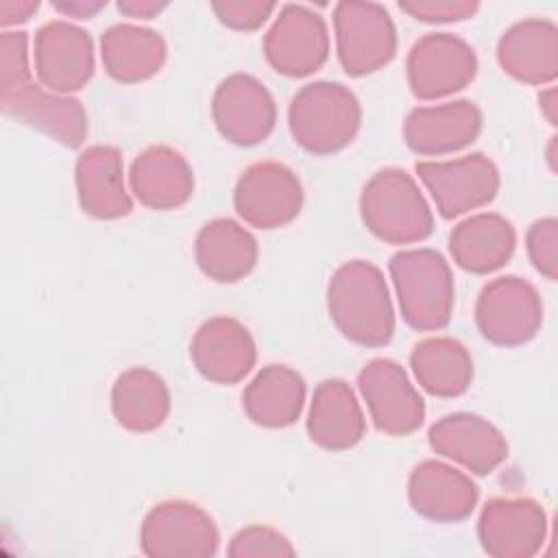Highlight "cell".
I'll return each instance as SVG.
<instances>
[{
	"label": "cell",
	"instance_id": "1f68e13d",
	"mask_svg": "<svg viewBox=\"0 0 558 558\" xmlns=\"http://www.w3.org/2000/svg\"><path fill=\"white\" fill-rule=\"evenodd\" d=\"M527 255L534 268L549 281L558 279V220L541 218L536 220L525 235Z\"/></svg>",
	"mask_w": 558,
	"mask_h": 558
},
{
	"label": "cell",
	"instance_id": "8d00e7d4",
	"mask_svg": "<svg viewBox=\"0 0 558 558\" xmlns=\"http://www.w3.org/2000/svg\"><path fill=\"white\" fill-rule=\"evenodd\" d=\"M168 7V2H157V0H122L118 2V11L126 17H140V20H150L157 13H161Z\"/></svg>",
	"mask_w": 558,
	"mask_h": 558
},
{
	"label": "cell",
	"instance_id": "30bf717a",
	"mask_svg": "<svg viewBox=\"0 0 558 558\" xmlns=\"http://www.w3.org/2000/svg\"><path fill=\"white\" fill-rule=\"evenodd\" d=\"M264 57L272 70L290 78L320 70L329 57V31L323 15L305 4H283L264 35Z\"/></svg>",
	"mask_w": 558,
	"mask_h": 558
},
{
	"label": "cell",
	"instance_id": "d6a6232c",
	"mask_svg": "<svg viewBox=\"0 0 558 558\" xmlns=\"http://www.w3.org/2000/svg\"><path fill=\"white\" fill-rule=\"evenodd\" d=\"M399 9L425 24H449L462 22L477 13L480 2L475 0H401Z\"/></svg>",
	"mask_w": 558,
	"mask_h": 558
},
{
	"label": "cell",
	"instance_id": "5b68a950",
	"mask_svg": "<svg viewBox=\"0 0 558 558\" xmlns=\"http://www.w3.org/2000/svg\"><path fill=\"white\" fill-rule=\"evenodd\" d=\"M403 320L416 331L447 327L453 312V275L434 248H408L388 264Z\"/></svg>",
	"mask_w": 558,
	"mask_h": 558
},
{
	"label": "cell",
	"instance_id": "cb8c5ba5",
	"mask_svg": "<svg viewBox=\"0 0 558 558\" xmlns=\"http://www.w3.org/2000/svg\"><path fill=\"white\" fill-rule=\"evenodd\" d=\"M312 442L327 451L355 447L366 434V418L353 388L344 379H325L316 386L307 414Z\"/></svg>",
	"mask_w": 558,
	"mask_h": 558
},
{
	"label": "cell",
	"instance_id": "52a82bcc",
	"mask_svg": "<svg viewBox=\"0 0 558 558\" xmlns=\"http://www.w3.org/2000/svg\"><path fill=\"white\" fill-rule=\"evenodd\" d=\"M218 545L214 519L187 499L159 501L140 527V547L150 558H211Z\"/></svg>",
	"mask_w": 558,
	"mask_h": 558
},
{
	"label": "cell",
	"instance_id": "83f0119b",
	"mask_svg": "<svg viewBox=\"0 0 558 558\" xmlns=\"http://www.w3.org/2000/svg\"><path fill=\"white\" fill-rule=\"evenodd\" d=\"M305 403L303 377L286 364L264 366L244 388L242 408L246 416L262 427H288L292 425Z\"/></svg>",
	"mask_w": 558,
	"mask_h": 558
},
{
	"label": "cell",
	"instance_id": "f546056e",
	"mask_svg": "<svg viewBox=\"0 0 558 558\" xmlns=\"http://www.w3.org/2000/svg\"><path fill=\"white\" fill-rule=\"evenodd\" d=\"M410 366L418 386L442 399L466 392L473 379V360L466 347L449 336L421 340L410 353Z\"/></svg>",
	"mask_w": 558,
	"mask_h": 558
},
{
	"label": "cell",
	"instance_id": "7402d4cb",
	"mask_svg": "<svg viewBox=\"0 0 558 558\" xmlns=\"http://www.w3.org/2000/svg\"><path fill=\"white\" fill-rule=\"evenodd\" d=\"M501 70L527 85H551L558 76V28L551 20L527 17L512 24L497 44Z\"/></svg>",
	"mask_w": 558,
	"mask_h": 558
},
{
	"label": "cell",
	"instance_id": "7a4b0ae2",
	"mask_svg": "<svg viewBox=\"0 0 558 558\" xmlns=\"http://www.w3.org/2000/svg\"><path fill=\"white\" fill-rule=\"evenodd\" d=\"M327 310L338 331L360 347H384L395 333V310L384 272L364 259L336 268L327 283Z\"/></svg>",
	"mask_w": 558,
	"mask_h": 558
},
{
	"label": "cell",
	"instance_id": "f1b7e54d",
	"mask_svg": "<svg viewBox=\"0 0 558 558\" xmlns=\"http://www.w3.org/2000/svg\"><path fill=\"white\" fill-rule=\"evenodd\" d=\"M111 412L129 432H155L170 414V390L163 377L146 366L120 373L111 388Z\"/></svg>",
	"mask_w": 558,
	"mask_h": 558
},
{
	"label": "cell",
	"instance_id": "9c48e42d",
	"mask_svg": "<svg viewBox=\"0 0 558 558\" xmlns=\"http://www.w3.org/2000/svg\"><path fill=\"white\" fill-rule=\"evenodd\" d=\"M408 85L421 100H438L464 89L477 74L469 41L451 33H427L414 41L405 61Z\"/></svg>",
	"mask_w": 558,
	"mask_h": 558
},
{
	"label": "cell",
	"instance_id": "ffe728a7",
	"mask_svg": "<svg viewBox=\"0 0 558 558\" xmlns=\"http://www.w3.org/2000/svg\"><path fill=\"white\" fill-rule=\"evenodd\" d=\"M482 131V111L471 100L416 107L403 122V137L410 150L425 157H440L466 148Z\"/></svg>",
	"mask_w": 558,
	"mask_h": 558
},
{
	"label": "cell",
	"instance_id": "3957f363",
	"mask_svg": "<svg viewBox=\"0 0 558 558\" xmlns=\"http://www.w3.org/2000/svg\"><path fill=\"white\" fill-rule=\"evenodd\" d=\"M362 124L357 96L333 81L301 87L288 107V126L294 142L312 155H333L347 148Z\"/></svg>",
	"mask_w": 558,
	"mask_h": 558
},
{
	"label": "cell",
	"instance_id": "8fae6325",
	"mask_svg": "<svg viewBox=\"0 0 558 558\" xmlns=\"http://www.w3.org/2000/svg\"><path fill=\"white\" fill-rule=\"evenodd\" d=\"M303 185L292 168L279 161L251 163L233 190L238 216L257 229L290 225L303 207Z\"/></svg>",
	"mask_w": 558,
	"mask_h": 558
},
{
	"label": "cell",
	"instance_id": "e0dca14e",
	"mask_svg": "<svg viewBox=\"0 0 558 558\" xmlns=\"http://www.w3.org/2000/svg\"><path fill=\"white\" fill-rule=\"evenodd\" d=\"M190 357L205 379L229 386L253 371L257 349L251 331L238 318L214 316L196 329Z\"/></svg>",
	"mask_w": 558,
	"mask_h": 558
},
{
	"label": "cell",
	"instance_id": "d4e9b609",
	"mask_svg": "<svg viewBox=\"0 0 558 558\" xmlns=\"http://www.w3.org/2000/svg\"><path fill=\"white\" fill-rule=\"evenodd\" d=\"M517 233L510 220L501 214L482 211L458 222L449 235L453 262L473 275L499 270L512 257Z\"/></svg>",
	"mask_w": 558,
	"mask_h": 558
},
{
	"label": "cell",
	"instance_id": "484cf974",
	"mask_svg": "<svg viewBox=\"0 0 558 558\" xmlns=\"http://www.w3.org/2000/svg\"><path fill=\"white\" fill-rule=\"evenodd\" d=\"M255 235L231 218H214L196 235L194 257L198 268L218 283L244 279L257 264Z\"/></svg>",
	"mask_w": 558,
	"mask_h": 558
},
{
	"label": "cell",
	"instance_id": "6da1fadb",
	"mask_svg": "<svg viewBox=\"0 0 558 558\" xmlns=\"http://www.w3.org/2000/svg\"><path fill=\"white\" fill-rule=\"evenodd\" d=\"M0 107L9 118L68 148H78L87 137V113L81 100L33 83L24 31L0 35Z\"/></svg>",
	"mask_w": 558,
	"mask_h": 558
},
{
	"label": "cell",
	"instance_id": "ba28073f",
	"mask_svg": "<svg viewBox=\"0 0 558 558\" xmlns=\"http://www.w3.org/2000/svg\"><path fill=\"white\" fill-rule=\"evenodd\" d=\"M475 325L497 347H521L530 342L543 325L538 290L517 275L488 281L475 301Z\"/></svg>",
	"mask_w": 558,
	"mask_h": 558
},
{
	"label": "cell",
	"instance_id": "9a60e30c",
	"mask_svg": "<svg viewBox=\"0 0 558 558\" xmlns=\"http://www.w3.org/2000/svg\"><path fill=\"white\" fill-rule=\"evenodd\" d=\"M39 83L57 94H72L94 76V41L87 31L65 20L37 28L33 44Z\"/></svg>",
	"mask_w": 558,
	"mask_h": 558
},
{
	"label": "cell",
	"instance_id": "8992f818",
	"mask_svg": "<svg viewBox=\"0 0 558 558\" xmlns=\"http://www.w3.org/2000/svg\"><path fill=\"white\" fill-rule=\"evenodd\" d=\"M336 52L349 76L377 72L397 52V28L384 4L342 0L333 7Z\"/></svg>",
	"mask_w": 558,
	"mask_h": 558
},
{
	"label": "cell",
	"instance_id": "4dcf8cb0",
	"mask_svg": "<svg viewBox=\"0 0 558 558\" xmlns=\"http://www.w3.org/2000/svg\"><path fill=\"white\" fill-rule=\"evenodd\" d=\"M227 554L231 558H292L296 549L281 532L268 525H246L231 538Z\"/></svg>",
	"mask_w": 558,
	"mask_h": 558
},
{
	"label": "cell",
	"instance_id": "2e32d148",
	"mask_svg": "<svg viewBox=\"0 0 558 558\" xmlns=\"http://www.w3.org/2000/svg\"><path fill=\"white\" fill-rule=\"evenodd\" d=\"M211 116L225 140L238 146H255L272 133L277 107L262 81L238 72L216 87Z\"/></svg>",
	"mask_w": 558,
	"mask_h": 558
},
{
	"label": "cell",
	"instance_id": "5bb4252c",
	"mask_svg": "<svg viewBox=\"0 0 558 558\" xmlns=\"http://www.w3.org/2000/svg\"><path fill=\"white\" fill-rule=\"evenodd\" d=\"M477 538L488 556L532 558L547 538V514L532 497H493L480 512Z\"/></svg>",
	"mask_w": 558,
	"mask_h": 558
},
{
	"label": "cell",
	"instance_id": "d6986e66",
	"mask_svg": "<svg viewBox=\"0 0 558 558\" xmlns=\"http://www.w3.org/2000/svg\"><path fill=\"white\" fill-rule=\"evenodd\" d=\"M408 499L414 512L436 523H458L477 506V484L440 460L418 462L408 477Z\"/></svg>",
	"mask_w": 558,
	"mask_h": 558
},
{
	"label": "cell",
	"instance_id": "836d02e7",
	"mask_svg": "<svg viewBox=\"0 0 558 558\" xmlns=\"http://www.w3.org/2000/svg\"><path fill=\"white\" fill-rule=\"evenodd\" d=\"M211 9L225 26L233 31H255L272 15L277 4L264 0H222L211 2Z\"/></svg>",
	"mask_w": 558,
	"mask_h": 558
},
{
	"label": "cell",
	"instance_id": "d590c367",
	"mask_svg": "<svg viewBox=\"0 0 558 558\" xmlns=\"http://www.w3.org/2000/svg\"><path fill=\"white\" fill-rule=\"evenodd\" d=\"M107 7V0H63V2H52V9L59 11L65 17H76V20H89L98 11Z\"/></svg>",
	"mask_w": 558,
	"mask_h": 558
},
{
	"label": "cell",
	"instance_id": "44dd1931",
	"mask_svg": "<svg viewBox=\"0 0 558 558\" xmlns=\"http://www.w3.org/2000/svg\"><path fill=\"white\" fill-rule=\"evenodd\" d=\"M81 209L98 220H118L131 214L133 201L124 187L122 153L109 144L85 148L74 168Z\"/></svg>",
	"mask_w": 558,
	"mask_h": 558
},
{
	"label": "cell",
	"instance_id": "4fadbf2b",
	"mask_svg": "<svg viewBox=\"0 0 558 558\" xmlns=\"http://www.w3.org/2000/svg\"><path fill=\"white\" fill-rule=\"evenodd\" d=\"M357 388L381 434L408 436L423 425L425 401L395 360H371L357 375Z\"/></svg>",
	"mask_w": 558,
	"mask_h": 558
},
{
	"label": "cell",
	"instance_id": "ac0fdd59",
	"mask_svg": "<svg viewBox=\"0 0 558 558\" xmlns=\"http://www.w3.org/2000/svg\"><path fill=\"white\" fill-rule=\"evenodd\" d=\"M429 447L475 475L493 473L508 458L506 436L486 418L453 412L438 418L427 432Z\"/></svg>",
	"mask_w": 558,
	"mask_h": 558
},
{
	"label": "cell",
	"instance_id": "4316f807",
	"mask_svg": "<svg viewBox=\"0 0 558 558\" xmlns=\"http://www.w3.org/2000/svg\"><path fill=\"white\" fill-rule=\"evenodd\" d=\"M100 57L113 81L133 85L155 76L163 68L168 46L153 28L113 24L100 37Z\"/></svg>",
	"mask_w": 558,
	"mask_h": 558
},
{
	"label": "cell",
	"instance_id": "e575fe53",
	"mask_svg": "<svg viewBox=\"0 0 558 558\" xmlns=\"http://www.w3.org/2000/svg\"><path fill=\"white\" fill-rule=\"evenodd\" d=\"M39 2L37 0H7L0 2V24L13 26L31 20L33 13H37Z\"/></svg>",
	"mask_w": 558,
	"mask_h": 558
},
{
	"label": "cell",
	"instance_id": "74e56055",
	"mask_svg": "<svg viewBox=\"0 0 558 558\" xmlns=\"http://www.w3.org/2000/svg\"><path fill=\"white\" fill-rule=\"evenodd\" d=\"M538 107H541L543 116L547 118V122H549L551 126H556V124H558V116H556V111H558V105H556V87H545V89H541V94H538Z\"/></svg>",
	"mask_w": 558,
	"mask_h": 558
},
{
	"label": "cell",
	"instance_id": "7c38bea8",
	"mask_svg": "<svg viewBox=\"0 0 558 558\" xmlns=\"http://www.w3.org/2000/svg\"><path fill=\"white\" fill-rule=\"evenodd\" d=\"M414 170L447 220L488 205L499 192V170L482 153L451 161H418Z\"/></svg>",
	"mask_w": 558,
	"mask_h": 558
},
{
	"label": "cell",
	"instance_id": "603a6c76",
	"mask_svg": "<svg viewBox=\"0 0 558 558\" xmlns=\"http://www.w3.org/2000/svg\"><path fill=\"white\" fill-rule=\"evenodd\" d=\"M129 185L144 207L166 211L190 201L194 192V172L177 148L155 144L133 159Z\"/></svg>",
	"mask_w": 558,
	"mask_h": 558
},
{
	"label": "cell",
	"instance_id": "277c9868",
	"mask_svg": "<svg viewBox=\"0 0 558 558\" xmlns=\"http://www.w3.org/2000/svg\"><path fill=\"white\" fill-rule=\"evenodd\" d=\"M364 227L388 244H414L432 235L434 216L412 174L401 168H381L360 196Z\"/></svg>",
	"mask_w": 558,
	"mask_h": 558
},
{
	"label": "cell",
	"instance_id": "f35d334b",
	"mask_svg": "<svg viewBox=\"0 0 558 558\" xmlns=\"http://www.w3.org/2000/svg\"><path fill=\"white\" fill-rule=\"evenodd\" d=\"M554 146H556V137H551L549 150H547V161H549V168H551V170H554Z\"/></svg>",
	"mask_w": 558,
	"mask_h": 558
}]
</instances>
